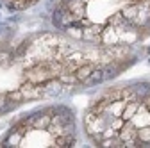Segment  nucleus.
<instances>
[{"instance_id": "f257e3e1", "label": "nucleus", "mask_w": 150, "mask_h": 148, "mask_svg": "<svg viewBox=\"0 0 150 148\" xmlns=\"http://www.w3.org/2000/svg\"><path fill=\"white\" fill-rule=\"evenodd\" d=\"M86 130L98 146H150V87L105 91L88 111Z\"/></svg>"}]
</instances>
